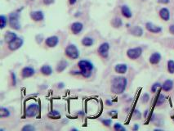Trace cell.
I'll list each match as a JSON object with an SVG mask.
<instances>
[{
  "instance_id": "obj_33",
  "label": "cell",
  "mask_w": 174,
  "mask_h": 131,
  "mask_svg": "<svg viewBox=\"0 0 174 131\" xmlns=\"http://www.w3.org/2000/svg\"><path fill=\"white\" fill-rule=\"evenodd\" d=\"M102 123L103 125L106 126H110L112 123V120L111 119H105V120H102Z\"/></svg>"
},
{
  "instance_id": "obj_11",
  "label": "cell",
  "mask_w": 174,
  "mask_h": 131,
  "mask_svg": "<svg viewBox=\"0 0 174 131\" xmlns=\"http://www.w3.org/2000/svg\"><path fill=\"white\" fill-rule=\"evenodd\" d=\"M70 30H71V32L74 34H79L84 30V25L81 22H74L70 26Z\"/></svg>"
},
{
  "instance_id": "obj_7",
  "label": "cell",
  "mask_w": 174,
  "mask_h": 131,
  "mask_svg": "<svg viewBox=\"0 0 174 131\" xmlns=\"http://www.w3.org/2000/svg\"><path fill=\"white\" fill-rule=\"evenodd\" d=\"M110 44L105 42V43H102L99 46V48L97 49V52L100 55L101 57L103 58H107L108 56H109V50H110Z\"/></svg>"
},
{
  "instance_id": "obj_25",
  "label": "cell",
  "mask_w": 174,
  "mask_h": 131,
  "mask_svg": "<svg viewBox=\"0 0 174 131\" xmlns=\"http://www.w3.org/2000/svg\"><path fill=\"white\" fill-rule=\"evenodd\" d=\"M10 111L6 108V107H2L0 108V118H6V117H8L10 116Z\"/></svg>"
},
{
  "instance_id": "obj_39",
  "label": "cell",
  "mask_w": 174,
  "mask_h": 131,
  "mask_svg": "<svg viewBox=\"0 0 174 131\" xmlns=\"http://www.w3.org/2000/svg\"><path fill=\"white\" fill-rule=\"evenodd\" d=\"M138 129H139V126H137V125H135V126H133V128H132L133 130H137Z\"/></svg>"
},
{
  "instance_id": "obj_5",
  "label": "cell",
  "mask_w": 174,
  "mask_h": 131,
  "mask_svg": "<svg viewBox=\"0 0 174 131\" xmlns=\"http://www.w3.org/2000/svg\"><path fill=\"white\" fill-rule=\"evenodd\" d=\"M142 54V49L140 47L129 49L127 51V56L132 60H136L137 58H139Z\"/></svg>"
},
{
  "instance_id": "obj_37",
  "label": "cell",
  "mask_w": 174,
  "mask_h": 131,
  "mask_svg": "<svg viewBox=\"0 0 174 131\" xmlns=\"http://www.w3.org/2000/svg\"><path fill=\"white\" fill-rule=\"evenodd\" d=\"M158 3H169V0H158Z\"/></svg>"
},
{
  "instance_id": "obj_21",
  "label": "cell",
  "mask_w": 174,
  "mask_h": 131,
  "mask_svg": "<svg viewBox=\"0 0 174 131\" xmlns=\"http://www.w3.org/2000/svg\"><path fill=\"white\" fill-rule=\"evenodd\" d=\"M82 44L85 46V47H91L92 46L93 44H94V39L92 38V37H89V36H86L84 38L82 39L81 41Z\"/></svg>"
},
{
  "instance_id": "obj_12",
  "label": "cell",
  "mask_w": 174,
  "mask_h": 131,
  "mask_svg": "<svg viewBox=\"0 0 174 131\" xmlns=\"http://www.w3.org/2000/svg\"><path fill=\"white\" fill-rule=\"evenodd\" d=\"M146 30H147L148 31H150V32L151 33H154V34L160 33L162 31V30H163L162 27L158 26H155V25H154L153 23H151V22H147L146 24Z\"/></svg>"
},
{
  "instance_id": "obj_3",
  "label": "cell",
  "mask_w": 174,
  "mask_h": 131,
  "mask_svg": "<svg viewBox=\"0 0 174 131\" xmlns=\"http://www.w3.org/2000/svg\"><path fill=\"white\" fill-rule=\"evenodd\" d=\"M65 53L69 58L73 59V60L78 59L79 56H80L79 49L74 44H69L68 46L66 47L65 50Z\"/></svg>"
},
{
  "instance_id": "obj_4",
  "label": "cell",
  "mask_w": 174,
  "mask_h": 131,
  "mask_svg": "<svg viewBox=\"0 0 174 131\" xmlns=\"http://www.w3.org/2000/svg\"><path fill=\"white\" fill-rule=\"evenodd\" d=\"M19 17H20V15L16 11L10 14L9 18H8V22H9V26L11 29L16 30H21V26L20 22H19Z\"/></svg>"
},
{
  "instance_id": "obj_14",
  "label": "cell",
  "mask_w": 174,
  "mask_h": 131,
  "mask_svg": "<svg viewBox=\"0 0 174 131\" xmlns=\"http://www.w3.org/2000/svg\"><path fill=\"white\" fill-rule=\"evenodd\" d=\"M161 58H162L161 54L159 53H158V52H155V53H154L150 55V57L149 58V61H150V64L157 65L158 63H159V61H161Z\"/></svg>"
},
{
  "instance_id": "obj_16",
  "label": "cell",
  "mask_w": 174,
  "mask_h": 131,
  "mask_svg": "<svg viewBox=\"0 0 174 131\" xmlns=\"http://www.w3.org/2000/svg\"><path fill=\"white\" fill-rule=\"evenodd\" d=\"M40 72L42 73L43 76H49L53 74V68L51 66L48 65H43L40 68Z\"/></svg>"
},
{
  "instance_id": "obj_38",
  "label": "cell",
  "mask_w": 174,
  "mask_h": 131,
  "mask_svg": "<svg viewBox=\"0 0 174 131\" xmlns=\"http://www.w3.org/2000/svg\"><path fill=\"white\" fill-rule=\"evenodd\" d=\"M76 2H77V0H69V3L70 5H74L76 3Z\"/></svg>"
},
{
  "instance_id": "obj_17",
  "label": "cell",
  "mask_w": 174,
  "mask_h": 131,
  "mask_svg": "<svg viewBox=\"0 0 174 131\" xmlns=\"http://www.w3.org/2000/svg\"><path fill=\"white\" fill-rule=\"evenodd\" d=\"M18 37L16 35V34L15 32H12V31H7V32L5 34V36H4V40L7 44H8L9 43H11V41H13L15 38H16Z\"/></svg>"
},
{
  "instance_id": "obj_24",
  "label": "cell",
  "mask_w": 174,
  "mask_h": 131,
  "mask_svg": "<svg viewBox=\"0 0 174 131\" xmlns=\"http://www.w3.org/2000/svg\"><path fill=\"white\" fill-rule=\"evenodd\" d=\"M48 116L51 119H59L61 117V113L57 110H52L49 113H48Z\"/></svg>"
},
{
  "instance_id": "obj_19",
  "label": "cell",
  "mask_w": 174,
  "mask_h": 131,
  "mask_svg": "<svg viewBox=\"0 0 174 131\" xmlns=\"http://www.w3.org/2000/svg\"><path fill=\"white\" fill-rule=\"evenodd\" d=\"M159 16L164 20V21H169L170 19V12L169 10L166 7H163L160 11H159Z\"/></svg>"
},
{
  "instance_id": "obj_15",
  "label": "cell",
  "mask_w": 174,
  "mask_h": 131,
  "mask_svg": "<svg viewBox=\"0 0 174 131\" xmlns=\"http://www.w3.org/2000/svg\"><path fill=\"white\" fill-rule=\"evenodd\" d=\"M115 71L118 74H125L127 71V66L124 63H119L115 66Z\"/></svg>"
},
{
  "instance_id": "obj_30",
  "label": "cell",
  "mask_w": 174,
  "mask_h": 131,
  "mask_svg": "<svg viewBox=\"0 0 174 131\" xmlns=\"http://www.w3.org/2000/svg\"><path fill=\"white\" fill-rule=\"evenodd\" d=\"M22 131H34L35 130V127L31 126V125H26L24 127H22L21 129Z\"/></svg>"
},
{
  "instance_id": "obj_35",
  "label": "cell",
  "mask_w": 174,
  "mask_h": 131,
  "mask_svg": "<svg viewBox=\"0 0 174 131\" xmlns=\"http://www.w3.org/2000/svg\"><path fill=\"white\" fill-rule=\"evenodd\" d=\"M54 1L55 0H42V2L45 5H51L54 3Z\"/></svg>"
},
{
  "instance_id": "obj_13",
  "label": "cell",
  "mask_w": 174,
  "mask_h": 131,
  "mask_svg": "<svg viewBox=\"0 0 174 131\" xmlns=\"http://www.w3.org/2000/svg\"><path fill=\"white\" fill-rule=\"evenodd\" d=\"M30 17L34 22H41L44 19V14L42 11H31Z\"/></svg>"
},
{
  "instance_id": "obj_20",
  "label": "cell",
  "mask_w": 174,
  "mask_h": 131,
  "mask_svg": "<svg viewBox=\"0 0 174 131\" xmlns=\"http://www.w3.org/2000/svg\"><path fill=\"white\" fill-rule=\"evenodd\" d=\"M121 12L122 14H123V16H124V17H126V18H131L132 16V11L130 10V8L126 5L122 6Z\"/></svg>"
},
{
  "instance_id": "obj_27",
  "label": "cell",
  "mask_w": 174,
  "mask_h": 131,
  "mask_svg": "<svg viewBox=\"0 0 174 131\" xmlns=\"http://www.w3.org/2000/svg\"><path fill=\"white\" fill-rule=\"evenodd\" d=\"M164 102H165V96L163 93H160L158 96V98H157V100H156V105L160 106V105L164 103Z\"/></svg>"
},
{
  "instance_id": "obj_8",
  "label": "cell",
  "mask_w": 174,
  "mask_h": 131,
  "mask_svg": "<svg viewBox=\"0 0 174 131\" xmlns=\"http://www.w3.org/2000/svg\"><path fill=\"white\" fill-rule=\"evenodd\" d=\"M23 44H24L23 38H21V37H17L7 45H8V49H10L11 51H16L17 49H21Z\"/></svg>"
},
{
  "instance_id": "obj_40",
  "label": "cell",
  "mask_w": 174,
  "mask_h": 131,
  "mask_svg": "<svg viewBox=\"0 0 174 131\" xmlns=\"http://www.w3.org/2000/svg\"><path fill=\"white\" fill-rule=\"evenodd\" d=\"M106 103H107L108 106H111V105H112V103H111V101H109V100H107V101H106Z\"/></svg>"
},
{
  "instance_id": "obj_32",
  "label": "cell",
  "mask_w": 174,
  "mask_h": 131,
  "mask_svg": "<svg viewBox=\"0 0 174 131\" xmlns=\"http://www.w3.org/2000/svg\"><path fill=\"white\" fill-rule=\"evenodd\" d=\"M114 129L117 131H120V130H126V129L122 126L120 123H115V126H114Z\"/></svg>"
},
{
  "instance_id": "obj_26",
  "label": "cell",
  "mask_w": 174,
  "mask_h": 131,
  "mask_svg": "<svg viewBox=\"0 0 174 131\" xmlns=\"http://www.w3.org/2000/svg\"><path fill=\"white\" fill-rule=\"evenodd\" d=\"M111 24H112V26H113L114 27L119 28L122 25H123V22H122V20L120 18L116 17V18H114V19L112 20Z\"/></svg>"
},
{
  "instance_id": "obj_28",
  "label": "cell",
  "mask_w": 174,
  "mask_h": 131,
  "mask_svg": "<svg viewBox=\"0 0 174 131\" xmlns=\"http://www.w3.org/2000/svg\"><path fill=\"white\" fill-rule=\"evenodd\" d=\"M168 71L170 74H174V61L169 60L168 61Z\"/></svg>"
},
{
  "instance_id": "obj_2",
  "label": "cell",
  "mask_w": 174,
  "mask_h": 131,
  "mask_svg": "<svg viewBox=\"0 0 174 131\" xmlns=\"http://www.w3.org/2000/svg\"><path fill=\"white\" fill-rule=\"evenodd\" d=\"M78 66H79L81 75L84 78H89L92 76V73L94 69L93 64L88 60H80L78 62Z\"/></svg>"
},
{
  "instance_id": "obj_36",
  "label": "cell",
  "mask_w": 174,
  "mask_h": 131,
  "mask_svg": "<svg viewBox=\"0 0 174 131\" xmlns=\"http://www.w3.org/2000/svg\"><path fill=\"white\" fill-rule=\"evenodd\" d=\"M169 32L171 33V34H174V25H171V26H169Z\"/></svg>"
},
{
  "instance_id": "obj_34",
  "label": "cell",
  "mask_w": 174,
  "mask_h": 131,
  "mask_svg": "<svg viewBox=\"0 0 174 131\" xmlns=\"http://www.w3.org/2000/svg\"><path fill=\"white\" fill-rule=\"evenodd\" d=\"M149 98H150V96H149V94L148 93H145L144 95H143V98H142V102L143 103H146L149 101Z\"/></svg>"
},
{
  "instance_id": "obj_29",
  "label": "cell",
  "mask_w": 174,
  "mask_h": 131,
  "mask_svg": "<svg viewBox=\"0 0 174 131\" xmlns=\"http://www.w3.org/2000/svg\"><path fill=\"white\" fill-rule=\"evenodd\" d=\"M0 21H1V29L3 30L7 26L8 20H7V16H5L4 15H1V16H0Z\"/></svg>"
},
{
  "instance_id": "obj_18",
  "label": "cell",
  "mask_w": 174,
  "mask_h": 131,
  "mask_svg": "<svg viewBox=\"0 0 174 131\" xmlns=\"http://www.w3.org/2000/svg\"><path fill=\"white\" fill-rule=\"evenodd\" d=\"M173 88V82L172 80H167L162 84V89L165 92H169L170 90H172Z\"/></svg>"
},
{
  "instance_id": "obj_9",
  "label": "cell",
  "mask_w": 174,
  "mask_h": 131,
  "mask_svg": "<svg viewBox=\"0 0 174 131\" xmlns=\"http://www.w3.org/2000/svg\"><path fill=\"white\" fill-rule=\"evenodd\" d=\"M59 37L57 35H53V36H49L46 38L45 40V44L48 46V48H55L56 46H57L59 44Z\"/></svg>"
},
{
  "instance_id": "obj_10",
  "label": "cell",
  "mask_w": 174,
  "mask_h": 131,
  "mask_svg": "<svg viewBox=\"0 0 174 131\" xmlns=\"http://www.w3.org/2000/svg\"><path fill=\"white\" fill-rule=\"evenodd\" d=\"M34 74H35V70L32 66H25L21 70V76L24 79L32 77L33 76H34Z\"/></svg>"
},
{
  "instance_id": "obj_41",
  "label": "cell",
  "mask_w": 174,
  "mask_h": 131,
  "mask_svg": "<svg viewBox=\"0 0 174 131\" xmlns=\"http://www.w3.org/2000/svg\"><path fill=\"white\" fill-rule=\"evenodd\" d=\"M173 120H174V118H173Z\"/></svg>"
},
{
  "instance_id": "obj_23",
  "label": "cell",
  "mask_w": 174,
  "mask_h": 131,
  "mask_svg": "<svg viewBox=\"0 0 174 131\" xmlns=\"http://www.w3.org/2000/svg\"><path fill=\"white\" fill-rule=\"evenodd\" d=\"M67 66H68L67 61H65L64 60L61 61L58 63L57 67V71L59 73H61V72H62V71H65V70L66 69Z\"/></svg>"
},
{
  "instance_id": "obj_1",
  "label": "cell",
  "mask_w": 174,
  "mask_h": 131,
  "mask_svg": "<svg viewBox=\"0 0 174 131\" xmlns=\"http://www.w3.org/2000/svg\"><path fill=\"white\" fill-rule=\"evenodd\" d=\"M127 84V80L125 77H115L111 81V92L115 94H122L125 91Z\"/></svg>"
},
{
  "instance_id": "obj_22",
  "label": "cell",
  "mask_w": 174,
  "mask_h": 131,
  "mask_svg": "<svg viewBox=\"0 0 174 131\" xmlns=\"http://www.w3.org/2000/svg\"><path fill=\"white\" fill-rule=\"evenodd\" d=\"M130 33L135 36L140 37L143 34V30L140 26H134L130 30Z\"/></svg>"
},
{
  "instance_id": "obj_6",
  "label": "cell",
  "mask_w": 174,
  "mask_h": 131,
  "mask_svg": "<svg viewBox=\"0 0 174 131\" xmlns=\"http://www.w3.org/2000/svg\"><path fill=\"white\" fill-rule=\"evenodd\" d=\"M39 111V107L37 103L30 104L26 109V115L27 117H34L36 116Z\"/></svg>"
},
{
  "instance_id": "obj_31",
  "label": "cell",
  "mask_w": 174,
  "mask_h": 131,
  "mask_svg": "<svg viewBox=\"0 0 174 131\" xmlns=\"http://www.w3.org/2000/svg\"><path fill=\"white\" fill-rule=\"evenodd\" d=\"M160 87H162V85H161L160 83H158V82L154 83L153 85L151 86V92H152V93H155V92L157 91V89H158V88Z\"/></svg>"
}]
</instances>
